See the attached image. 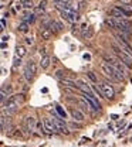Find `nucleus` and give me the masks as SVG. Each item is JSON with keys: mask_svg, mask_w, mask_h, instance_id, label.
Segmentation results:
<instances>
[{"mask_svg": "<svg viewBox=\"0 0 132 147\" xmlns=\"http://www.w3.org/2000/svg\"><path fill=\"white\" fill-rule=\"evenodd\" d=\"M101 71L102 74L107 76V78H110V79H112V81H116V82H121V81H124L125 79V76L122 75V74H119L116 69H114L112 65H110L108 62H101Z\"/></svg>", "mask_w": 132, "mask_h": 147, "instance_id": "f257e3e1", "label": "nucleus"}, {"mask_svg": "<svg viewBox=\"0 0 132 147\" xmlns=\"http://www.w3.org/2000/svg\"><path fill=\"white\" fill-rule=\"evenodd\" d=\"M111 48H112L114 54H115L118 58H119V59H121V62H122L127 68H131V67H132V57H129L128 54H125V53H124V51H122V50H121V48H119V47L115 44V42H112V44H111Z\"/></svg>", "mask_w": 132, "mask_h": 147, "instance_id": "f03ea898", "label": "nucleus"}, {"mask_svg": "<svg viewBox=\"0 0 132 147\" xmlns=\"http://www.w3.org/2000/svg\"><path fill=\"white\" fill-rule=\"evenodd\" d=\"M116 30L118 31H124V33H129L132 34V21L127 20V18H114Z\"/></svg>", "mask_w": 132, "mask_h": 147, "instance_id": "7ed1b4c3", "label": "nucleus"}, {"mask_svg": "<svg viewBox=\"0 0 132 147\" xmlns=\"http://www.w3.org/2000/svg\"><path fill=\"white\" fill-rule=\"evenodd\" d=\"M99 91H101L104 98H107V99H110V100H112L114 96H115V91H114V88L108 82H102V84L99 85Z\"/></svg>", "mask_w": 132, "mask_h": 147, "instance_id": "20e7f679", "label": "nucleus"}, {"mask_svg": "<svg viewBox=\"0 0 132 147\" xmlns=\"http://www.w3.org/2000/svg\"><path fill=\"white\" fill-rule=\"evenodd\" d=\"M53 122H54V125H56V129H57V133H63V134H70V129L67 126V123L63 120V119H60V117H54L53 119Z\"/></svg>", "mask_w": 132, "mask_h": 147, "instance_id": "39448f33", "label": "nucleus"}, {"mask_svg": "<svg viewBox=\"0 0 132 147\" xmlns=\"http://www.w3.org/2000/svg\"><path fill=\"white\" fill-rule=\"evenodd\" d=\"M84 100L88 103L90 109L95 110V112H99V110H101V105L98 103V100H97L95 96H90V95H85V93H84Z\"/></svg>", "mask_w": 132, "mask_h": 147, "instance_id": "423d86ee", "label": "nucleus"}, {"mask_svg": "<svg viewBox=\"0 0 132 147\" xmlns=\"http://www.w3.org/2000/svg\"><path fill=\"white\" fill-rule=\"evenodd\" d=\"M43 126H44V131L48 133V134L57 133L56 125H54L53 119H50V117H44V119H43Z\"/></svg>", "mask_w": 132, "mask_h": 147, "instance_id": "0eeeda50", "label": "nucleus"}, {"mask_svg": "<svg viewBox=\"0 0 132 147\" xmlns=\"http://www.w3.org/2000/svg\"><path fill=\"white\" fill-rule=\"evenodd\" d=\"M115 40H116V42H115V44H116V45H118V47H119V48H121V50L125 53V54H128L129 57H132V47H131V45H129L128 42H125L124 40H121V38L116 36V34H115Z\"/></svg>", "mask_w": 132, "mask_h": 147, "instance_id": "6e6552de", "label": "nucleus"}, {"mask_svg": "<svg viewBox=\"0 0 132 147\" xmlns=\"http://www.w3.org/2000/svg\"><path fill=\"white\" fill-rule=\"evenodd\" d=\"M34 130H36V119L30 116L24 122V133L26 134H31V133H34Z\"/></svg>", "mask_w": 132, "mask_h": 147, "instance_id": "1a4fd4ad", "label": "nucleus"}, {"mask_svg": "<svg viewBox=\"0 0 132 147\" xmlns=\"http://www.w3.org/2000/svg\"><path fill=\"white\" fill-rule=\"evenodd\" d=\"M47 28L51 31V34H58L61 30H64V26L60 23V21H54V20H50Z\"/></svg>", "mask_w": 132, "mask_h": 147, "instance_id": "9d476101", "label": "nucleus"}, {"mask_svg": "<svg viewBox=\"0 0 132 147\" xmlns=\"http://www.w3.org/2000/svg\"><path fill=\"white\" fill-rule=\"evenodd\" d=\"M110 16L112 18H124L125 17V14L122 13V10H121L118 6H115V7H112V9L110 10Z\"/></svg>", "mask_w": 132, "mask_h": 147, "instance_id": "9b49d317", "label": "nucleus"}, {"mask_svg": "<svg viewBox=\"0 0 132 147\" xmlns=\"http://www.w3.org/2000/svg\"><path fill=\"white\" fill-rule=\"evenodd\" d=\"M70 113H71V116H73V119H76L77 122H82L85 117H84V113L81 112V110L78 109H74V108H71L70 109Z\"/></svg>", "mask_w": 132, "mask_h": 147, "instance_id": "f8f14e48", "label": "nucleus"}, {"mask_svg": "<svg viewBox=\"0 0 132 147\" xmlns=\"http://www.w3.org/2000/svg\"><path fill=\"white\" fill-rule=\"evenodd\" d=\"M60 82H61V85H63L64 88H73V89H78V88H77V82L71 81V79L64 78V79H61Z\"/></svg>", "mask_w": 132, "mask_h": 147, "instance_id": "ddd939ff", "label": "nucleus"}, {"mask_svg": "<svg viewBox=\"0 0 132 147\" xmlns=\"http://www.w3.org/2000/svg\"><path fill=\"white\" fill-rule=\"evenodd\" d=\"M116 36L119 37L121 40H124L125 42H128V44H131V42H132V34H129V33H124V31H118V33H116Z\"/></svg>", "mask_w": 132, "mask_h": 147, "instance_id": "4468645a", "label": "nucleus"}, {"mask_svg": "<svg viewBox=\"0 0 132 147\" xmlns=\"http://www.w3.org/2000/svg\"><path fill=\"white\" fill-rule=\"evenodd\" d=\"M26 68H27V69H29L30 72H31L33 75H34V76H36V74H37V64H36V62H34L33 59H30V61H29V62L26 64Z\"/></svg>", "mask_w": 132, "mask_h": 147, "instance_id": "2eb2a0df", "label": "nucleus"}, {"mask_svg": "<svg viewBox=\"0 0 132 147\" xmlns=\"http://www.w3.org/2000/svg\"><path fill=\"white\" fill-rule=\"evenodd\" d=\"M50 64H51V58H50L48 55H44V57L41 58V62H40V67H41L43 69H47V68L50 67Z\"/></svg>", "mask_w": 132, "mask_h": 147, "instance_id": "dca6fc26", "label": "nucleus"}, {"mask_svg": "<svg viewBox=\"0 0 132 147\" xmlns=\"http://www.w3.org/2000/svg\"><path fill=\"white\" fill-rule=\"evenodd\" d=\"M26 54H27L26 47H23V45H17V47H16V57H17V58H23Z\"/></svg>", "mask_w": 132, "mask_h": 147, "instance_id": "f3484780", "label": "nucleus"}, {"mask_svg": "<svg viewBox=\"0 0 132 147\" xmlns=\"http://www.w3.org/2000/svg\"><path fill=\"white\" fill-rule=\"evenodd\" d=\"M7 122H9V117H6L4 115H0V131H4L6 130Z\"/></svg>", "mask_w": 132, "mask_h": 147, "instance_id": "a211bd4d", "label": "nucleus"}, {"mask_svg": "<svg viewBox=\"0 0 132 147\" xmlns=\"http://www.w3.org/2000/svg\"><path fill=\"white\" fill-rule=\"evenodd\" d=\"M36 130H37V131H34L36 134H46L44 126H43V122H36Z\"/></svg>", "mask_w": 132, "mask_h": 147, "instance_id": "6ab92c4d", "label": "nucleus"}, {"mask_svg": "<svg viewBox=\"0 0 132 147\" xmlns=\"http://www.w3.org/2000/svg\"><path fill=\"white\" fill-rule=\"evenodd\" d=\"M23 75H24V78L27 79V82H33V79H34V75L30 72L26 67H24V72H23Z\"/></svg>", "mask_w": 132, "mask_h": 147, "instance_id": "aec40b11", "label": "nucleus"}, {"mask_svg": "<svg viewBox=\"0 0 132 147\" xmlns=\"http://www.w3.org/2000/svg\"><path fill=\"white\" fill-rule=\"evenodd\" d=\"M51 31L48 30V28H41V37H43V40H50L51 38Z\"/></svg>", "mask_w": 132, "mask_h": 147, "instance_id": "412c9836", "label": "nucleus"}, {"mask_svg": "<svg viewBox=\"0 0 132 147\" xmlns=\"http://www.w3.org/2000/svg\"><path fill=\"white\" fill-rule=\"evenodd\" d=\"M93 36H94V28H93V27H88V28H87V31L82 34V37H84L85 40H90V38H93Z\"/></svg>", "mask_w": 132, "mask_h": 147, "instance_id": "4be33fe9", "label": "nucleus"}, {"mask_svg": "<svg viewBox=\"0 0 132 147\" xmlns=\"http://www.w3.org/2000/svg\"><path fill=\"white\" fill-rule=\"evenodd\" d=\"M54 6H56L57 10H60V11H64V10H67V6H65V4H63L61 1H58V0H54Z\"/></svg>", "mask_w": 132, "mask_h": 147, "instance_id": "5701e85b", "label": "nucleus"}, {"mask_svg": "<svg viewBox=\"0 0 132 147\" xmlns=\"http://www.w3.org/2000/svg\"><path fill=\"white\" fill-rule=\"evenodd\" d=\"M105 24L110 27V28H112V30H116V26H115V21H114L112 17H108L105 20Z\"/></svg>", "mask_w": 132, "mask_h": 147, "instance_id": "b1692460", "label": "nucleus"}, {"mask_svg": "<svg viewBox=\"0 0 132 147\" xmlns=\"http://www.w3.org/2000/svg\"><path fill=\"white\" fill-rule=\"evenodd\" d=\"M19 31L20 33H27V31H29V24H27L26 21H23L19 26Z\"/></svg>", "mask_w": 132, "mask_h": 147, "instance_id": "393cba45", "label": "nucleus"}, {"mask_svg": "<svg viewBox=\"0 0 132 147\" xmlns=\"http://www.w3.org/2000/svg\"><path fill=\"white\" fill-rule=\"evenodd\" d=\"M21 6L24 9H33V1L31 0H24V1H21Z\"/></svg>", "mask_w": 132, "mask_h": 147, "instance_id": "a878e982", "label": "nucleus"}, {"mask_svg": "<svg viewBox=\"0 0 132 147\" xmlns=\"http://www.w3.org/2000/svg\"><path fill=\"white\" fill-rule=\"evenodd\" d=\"M1 89L6 92L9 96L12 95V92H13V88H12V85H4V86H1Z\"/></svg>", "mask_w": 132, "mask_h": 147, "instance_id": "bb28decb", "label": "nucleus"}, {"mask_svg": "<svg viewBox=\"0 0 132 147\" xmlns=\"http://www.w3.org/2000/svg\"><path fill=\"white\" fill-rule=\"evenodd\" d=\"M56 109H57V112L60 113V116H61V119H65V116H67V113H65L64 110L61 109V106H58V105H57V106H56Z\"/></svg>", "mask_w": 132, "mask_h": 147, "instance_id": "cd10ccee", "label": "nucleus"}, {"mask_svg": "<svg viewBox=\"0 0 132 147\" xmlns=\"http://www.w3.org/2000/svg\"><path fill=\"white\" fill-rule=\"evenodd\" d=\"M56 76L60 79V81H61V79H64V78H65V72H64V71H57Z\"/></svg>", "mask_w": 132, "mask_h": 147, "instance_id": "c85d7f7f", "label": "nucleus"}, {"mask_svg": "<svg viewBox=\"0 0 132 147\" xmlns=\"http://www.w3.org/2000/svg\"><path fill=\"white\" fill-rule=\"evenodd\" d=\"M68 127H71V129H81V125H80V123H77V122H71V123L68 125Z\"/></svg>", "mask_w": 132, "mask_h": 147, "instance_id": "c756f323", "label": "nucleus"}, {"mask_svg": "<svg viewBox=\"0 0 132 147\" xmlns=\"http://www.w3.org/2000/svg\"><path fill=\"white\" fill-rule=\"evenodd\" d=\"M88 78H90L93 82H97V76L94 75V72H88Z\"/></svg>", "mask_w": 132, "mask_h": 147, "instance_id": "7c9ffc66", "label": "nucleus"}, {"mask_svg": "<svg viewBox=\"0 0 132 147\" xmlns=\"http://www.w3.org/2000/svg\"><path fill=\"white\" fill-rule=\"evenodd\" d=\"M19 65H20V58H17V57H16V59H14V64H13V68H17Z\"/></svg>", "mask_w": 132, "mask_h": 147, "instance_id": "2f4dec72", "label": "nucleus"}, {"mask_svg": "<svg viewBox=\"0 0 132 147\" xmlns=\"http://www.w3.org/2000/svg\"><path fill=\"white\" fill-rule=\"evenodd\" d=\"M58 1H61V3H63V4H65V6L73 4V0H58Z\"/></svg>", "mask_w": 132, "mask_h": 147, "instance_id": "473e14b6", "label": "nucleus"}, {"mask_svg": "<svg viewBox=\"0 0 132 147\" xmlns=\"http://www.w3.org/2000/svg\"><path fill=\"white\" fill-rule=\"evenodd\" d=\"M26 42L31 45V44H33V38H26Z\"/></svg>", "mask_w": 132, "mask_h": 147, "instance_id": "72a5a7b5", "label": "nucleus"}, {"mask_svg": "<svg viewBox=\"0 0 132 147\" xmlns=\"http://www.w3.org/2000/svg\"><path fill=\"white\" fill-rule=\"evenodd\" d=\"M121 1H122L124 4H131L132 3V0H121Z\"/></svg>", "mask_w": 132, "mask_h": 147, "instance_id": "f704fd0d", "label": "nucleus"}, {"mask_svg": "<svg viewBox=\"0 0 132 147\" xmlns=\"http://www.w3.org/2000/svg\"><path fill=\"white\" fill-rule=\"evenodd\" d=\"M40 54H43V57H44V55H47L46 54V48H41V50H40Z\"/></svg>", "mask_w": 132, "mask_h": 147, "instance_id": "c9c22d12", "label": "nucleus"}, {"mask_svg": "<svg viewBox=\"0 0 132 147\" xmlns=\"http://www.w3.org/2000/svg\"><path fill=\"white\" fill-rule=\"evenodd\" d=\"M84 7H85V1H81L80 3V9H84Z\"/></svg>", "mask_w": 132, "mask_h": 147, "instance_id": "e433bc0d", "label": "nucleus"}, {"mask_svg": "<svg viewBox=\"0 0 132 147\" xmlns=\"http://www.w3.org/2000/svg\"><path fill=\"white\" fill-rule=\"evenodd\" d=\"M1 31H3V27H1V26H0V33H1Z\"/></svg>", "mask_w": 132, "mask_h": 147, "instance_id": "4c0bfd02", "label": "nucleus"}, {"mask_svg": "<svg viewBox=\"0 0 132 147\" xmlns=\"http://www.w3.org/2000/svg\"><path fill=\"white\" fill-rule=\"evenodd\" d=\"M21 1H24V0H21Z\"/></svg>", "mask_w": 132, "mask_h": 147, "instance_id": "58836bf2", "label": "nucleus"}]
</instances>
